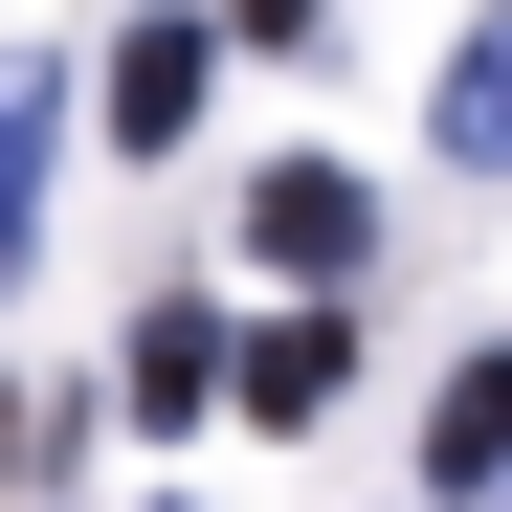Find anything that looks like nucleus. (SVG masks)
<instances>
[{"label": "nucleus", "instance_id": "nucleus-1", "mask_svg": "<svg viewBox=\"0 0 512 512\" xmlns=\"http://www.w3.org/2000/svg\"><path fill=\"white\" fill-rule=\"evenodd\" d=\"M245 245H268V268H357V179H334V156H268V179H245Z\"/></svg>", "mask_w": 512, "mask_h": 512}, {"label": "nucleus", "instance_id": "nucleus-2", "mask_svg": "<svg viewBox=\"0 0 512 512\" xmlns=\"http://www.w3.org/2000/svg\"><path fill=\"white\" fill-rule=\"evenodd\" d=\"M201 67H223L201 23H134V45H112V134L156 156V134H179V112H201Z\"/></svg>", "mask_w": 512, "mask_h": 512}, {"label": "nucleus", "instance_id": "nucleus-3", "mask_svg": "<svg viewBox=\"0 0 512 512\" xmlns=\"http://www.w3.org/2000/svg\"><path fill=\"white\" fill-rule=\"evenodd\" d=\"M334 379H357V334H334V312H290V334H245V423H312Z\"/></svg>", "mask_w": 512, "mask_h": 512}, {"label": "nucleus", "instance_id": "nucleus-4", "mask_svg": "<svg viewBox=\"0 0 512 512\" xmlns=\"http://www.w3.org/2000/svg\"><path fill=\"white\" fill-rule=\"evenodd\" d=\"M423 468H446V490H512V357H468V379H446V423H423Z\"/></svg>", "mask_w": 512, "mask_h": 512}, {"label": "nucleus", "instance_id": "nucleus-5", "mask_svg": "<svg viewBox=\"0 0 512 512\" xmlns=\"http://www.w3.org/2000/svg\"><path fill=\"white\" fill-rule=\"evenodd\" d=\"M223 401V334L201 312H134V423H201Z\"/></svg>", "mask_w": 512, "mask_h": 512}, {"label": "nucleus", "instance_id": "nucleus-6", "mask_svg": "<svg viewBox=\"0 0 512 512\" xmlns=\"http://www.w3.org/2000/svg\"><path fill=\"white\" fill-rule=\"evenodd\" d=\"M446 156H490V179H512V23L446 45Z\"/></svg>", "mask_w": 512, "mask_h": 512}, {"label": "nucleus", "instance_id": "nucleus-7", "mask_svg": "<svg viewBox=\"0 0 512 512\" xmlns=\"http://www.w3.org/2000/svg\"><path fill=\"white\" fill-rule=\"evenodd\" d=\"M23 156H45V134H23V112H0V245H23V201H45V179H23Z\"/></svg>", "mask_w": 512, "mask_h": 512}, {"label": "nucleus", "instance_id": "nucleus-8", "mask_svg": "<svg viewBox=\"0 0 512 512\" xmlns=\"http://www.w3.org/2000/svg\"><path fill=\"white\" fill-rule=\"evenodd\" d=\"M0 446H23V401H0Z\"/></svg>", "mask_w": 512, "mask_h": 512}]
</instances>
